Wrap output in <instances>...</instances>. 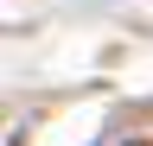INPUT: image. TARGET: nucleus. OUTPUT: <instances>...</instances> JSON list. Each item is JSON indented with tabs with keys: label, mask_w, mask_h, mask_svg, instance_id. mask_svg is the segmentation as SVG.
<instances>
[{
	"label": "nucleus",
	"mask_w": 153,
	"mask_h": 146,
	"mask_svg": "<svg viewBox=\"0 0 153 146\" xmlns=\"http://www.w3.org/2000/svg\"><path fill=\"white\" fill-rule=\"evenodd\" d=\"M121 146H147V140H121Z\"/></svg>",
	"instance_id": "obj_1"
}]
</instances>
